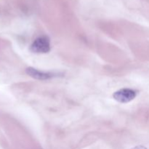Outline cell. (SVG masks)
Returning a JSON list of instances; mask_svg holds the SVG:
<instances>
[{
	"instance_id": "obj_4",
	"label": "cell",
	"mask_w": 149,
	"mask_h": 149,
	"mask_svg": "<svg viewBox=\"0 0 149 149\" xmlns=\"http://www.w3.org/2000/svg\"><path fill=\"white\" fill-rule=\"evenodd\" d=\"M131 149H147V148H146L145 146H137L133 147V148H132Z\"/></svg>"
},
{
	"instance_id": "obj_3",
	"label": "cell",
	"mask_w": 149,
	"mask_h": 149,
	"mask_svg": "<svg viewBox=\"0 0 149 149\" xmlns=\"http://www.w3.org/2000/svg\"><path fill=\"white\" fill-rule=\"evenodd\" d=\"M26 73L32 78L38 80H47L52 77H57L56 74L52 72H45V71H39L33 67H29L26 69Z\"/></svg>"
},
{
	"instance_id": "obj_1",
	"label": "cell",
	"mask_w": 149,
	"mask_h": 149,
	"mask_svg": "<svg viewBox=\"0 0 149 149\" xmlns=\"http://www.w3.org/2000/svg\"><path fill=\"white\" fill-rule=\"evenodd\" d=\"M33 53H47L50 51V41L47 36H42L33 41L30 47Z\"/></svg>"
},
{
	"instance_id": "obj_2",
	"label": "cell",
	"mask_w": 149,
	"mask_h": 149,
	"mask_svg": "<svg viewBox=\"0 0 149 149\" xmlns=\"http://www.w3.org/2000/svg\"><path fill=\"white\" fill-rule=\"evenodd\" d=\"M137 93L135 90L129 88H123L117 90L113 94L115 100L121 103H127L135 98Z\"/></svg>"
}]
</instances>
